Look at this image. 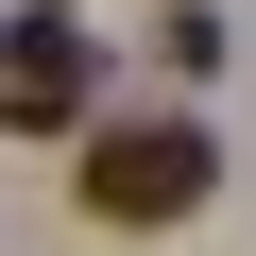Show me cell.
I'll list each match as a JSON object with an SVG mask.
<instances>
[{
  "label": "cell",
  "mask_w": 256,
  "mask_h": 256,
  "mask_svg": "<svg viewBox=\"0 0 256 256\" xmlns=\"http://www.w3.org/2000/svg\"><path fill=\"white\" fill-rule=\"evenodd\" d=\"M188 205H205V137H188V120L86 137V222H188Z\"/></svg>",
  "instance_id": "cell-1"
},
{
  "label": "cell",
  "mask_w": 256,
  "mask_h": 256,
  "mask_svg": "<svg viewBox=\"0 0 256 256\" xmlns=\"http://www.w3.org/2000/svg\"><path fill=\"white\" fill-rule=\"evenodd\" d=\"M52 120H86V34L68 18H18L0 34V137H52Z\"/></svg>",
  "instance_id": "cell-2"
}]
</instances>
